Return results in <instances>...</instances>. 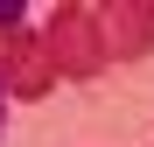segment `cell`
I'll return each mask as SVG.
<instances>
[{
	"instance_id": "3",
	"label": "cell",
	"mask_w": 154,
	"mask_h": 147,
	"mask_svg": "<svg viewBox=\"0 0 154 147\" xmlns=\"http://www.w3.org/2000/svg\"><path fill=\"white\" fill-rule=\"evenodd\" d=\"M98 28H105V49H112V63L126 56H147L154 49V0L147 7H98Z\"/></svg>"
},
{
	"instance_id": "2",
	"label": "cell",
	"mask_w": 154,
	"mask_h": 147,
	"mask_svg": "<svg viewBox=\"0 0 154 147\" xmlns=\"http://www.w3.org/2000/svg\"><path fill=\"white\" fill-rule=\"evenodd\" d=\"M0 91H14V98H49V91H56V70H49L42 35L0 28Z\"/></svg>"
},
{
	"instance_id": "5",
	"label": "cell",
	"mask_w": 154,
	"mask_h": 147,
	"mask_svg": "<svg viewBox=\"0 0 154 147\" xmlns=\"http://www.w3.org/2000/svg\"><path fill=\"white\" fill-rule=\"evenodd\" d=\"M0 126H7V91H0Z\"/></svg>"
},
{
	"instance_id": "4",
	"label": "cell",
	"mask_w": 154,
	"mask_h": 147,
	"mask_svg": "<svg viewBox=\"0 0 154 147\" xmlns=\"http://www.w3.org/2000/svg\"><path fill=\"white\" fill-rule=\"evenodd\" d=\"M0 28H28V7L21 0H0Z\"/></svg>"
},
{
	"instance_id": "1",
	"label": "cell",
	"mask_w": 154,
	"mask_h": 147,
	"mask_svg": "<svg viewBox=\"0 0 154 147\" xmlns=\"http://www.w3.org/2000/svg\"><path fill=\"white\" fill-rule=\"evenodd\" d=\"M42 49H49V70H56V77H77V84L112 63L105 28H98V7H56L42 21Z\"/></svg>"
}]
</instances>
